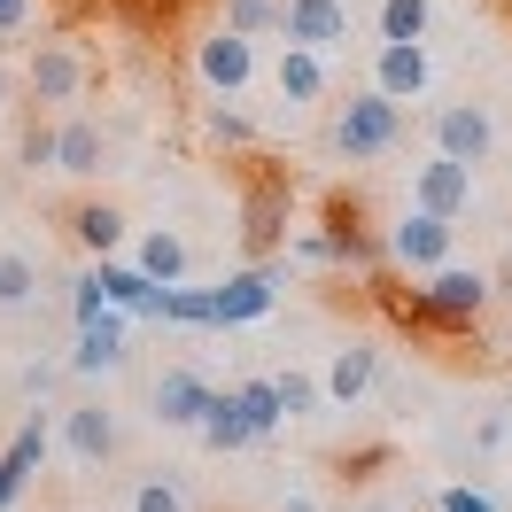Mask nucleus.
I'll use <instances>...</instances> for the list:
<instances>
[{"label":"nucleus","mask_w":512,"mask_h":512,"mask_svg":"<svg viewBox=\"0 0 512 512\" xmlns=\"http://www.w3.org/2000/svg\"><path fill=\"white\" fill-rule=\"evenodd\" d=\"M396 148H404V101H388L381 86L334 101V117H326V156L381 163V156H396Z\"/></svg>","instance_id":"nucleus-1"},{"label":"nucleus","mask_w":512,"mask_h":512,"mask_svg":"<svg viewBox=\"0 0 512 512\" xmlns=\"http://www.w3.org/2000/svg\"><path fill=\"white\" fill-rule=\"evenodd\" d=\"M419 311L435 326H474L489 311V272L481 264H435V272H419Z\"/></svg>","instance_id":"nucleus-2"},{"label":"nucleus","mask_w":512,"mask_h":512,"mask_svg":"<svg viewBox=\"0 0 512 512\" xmlns=\"http://www.w3.org/2000/svg\"><path fill=\"white\" fill-rule=\"evenodd\" d=\"M194 86L202 94H225V101H241L256 86V39H241V32H225V24H210V32L194 39Z\"/></svg>","instance_id":"nucleus-3"},{"label":"nucleus","mask_w":512,"mask_h":512,"mask_svg":"<svg viewBox=\"0 0 512 512\" xmlns=\"http://www.w3.org/2000/svg\"><path fill=\"white\" fill-rule=\"evenodd\" d=\"M427 140H435V156H450V163H489L497 156V117H489V101H443V109L427 117Z\"/></svg>","instance_id":"nucleus-4"},{"label":"nucleus","mask_w":512,"mask_h":512,"mask_svg":"<svg viewBox=\"0 0 512 512\" xmlns=\"http://www.w3.org/2000/svg\"><path fill=\"white\" fill-rule=\"evenodd\" d=\"M24 86H32L39 109H70V101L86 94V47H78V39H32Z\"/></svg>","instance_id":"nucleus-5"},{"label":"nucleus","mask_w":512,"mask_h":512,"mask_svg":"<svg viewBox=\"0 0 512 512\" xmlns=\"http://www.w3.org/2000/svg\"><path fill=\"white\" fill-rule=\"evenodd\" d=\"M450 241H458V218H435V210H404V218L388 225L381 256H388V264H404V272H435V264H450Z\"/></svg>","instance_id":"nucleus-6"},{"label":"nucleus","mask_w":512,"mask_h":512,"mask_svg":"<svg viewBox=\"0 0 512 512\" xmlns=\"http://www.w3.org/2000/svg\"><path fill=\"white\" fill-rule=\"evenodd\" d=\"M280 39L311 47V55L350 47V0H280Z\"/></svg>","instance_id":"nucleus-7"},{"label":"nucleus","mask_w":512,"mask_h":512,"mask_svg":"<svg viewBox=\"0 0 512 512\" xmlns=\"http://www.w3.org/2000/svg\"><path fill=\"white\" fill-rule=\"evenodd\" d=\"M373 86L388 101H419L435 86V55H427V39H373Z\"/></svg>","instance_id":"nucleus-8"},{"label":"nucleus","mask_w":512,"mask_h":512,"mask_svg":"<svg viewBox=\"0 0 512 512\" xmlns=\"http://www.w3.org/2000/svg\"><path fill=\"white\" fill-rule=\"evenodd\" d=\"M412 210H435V218H466L474 210V163L427 156L412 171Z\"/></svg>","instance_id":"nucleus-9"},{"label":"nucleus","mask_w":512,"mask_h":512,"mask_svg":"<svg viewBox=\"0 0 512 512\" xmlns=\"http://www.w3.org/2000/svg\"><path fill=\"white\" fill-rule=\"evenodd\" d=\"M47 450H55V427H47V419H24V427H16V443L0 450V512H16V497H24L32 474L47 466Z\"/></svg>","instance_id":"nucleus-10"},{"label":"nucleus","mask_w":512,"mask_h":512,"mask_svg":"<svg viewBox=\"0 0 512 512\" xmlns=\"http://www.w3.org/2000/svg\"><path fill=\"white\" fill-rule=\"evenodd\" d=\"M326 86H334V78H326V55H311V47H280V63H272V94H280L288 117L319 109Z\"/></svg>","instance_id":"nucleus-11"},{"label":"nucleus","mask_w":512,"mask_h":512,"mask_svg":"<svg viewBox=\"0 0 512 512\" xmlns=\"http://www.w3.org/2000/svg\"><path fill=\"white\" fill-rule=\"evenodd\" d=\"M272 272H233L225 288H202V303H210V326H249L272 311Z\"/></svg>","instance_id":"nucleus-12"},{"label":"nucleus","mask_w":512,"mask_h":512,"mask_svg":"<svg viewBox=\"0 0 512 512\" xmlns=\"http://www.w3.org/2000/svg\"><path fill=\"white\" fill-rule=\"evenodd\" d=\"M63 450L78 466H109V458H117V412H109V404H70L63 412Z\"/></svg>","instance_id":"nucleus-13"},{"label":"nucleus","mask_w":512,"mask_h":512,"mask_svg":"<svg viewBox=\"0 0 512 512\" xmlns=\"http://www.w3.org/2000/svg\"><path fill=\"white\" fill-rule=\"evenodd\" d=\"M125 365V311L101 303L94 319H78V350H70V373H117Z\"/></svg>","instance_id":"nucleus-14"},{"label":"nucleus","mask_w":512,"mask_h":512,"mask_svg":"<svg viewBox=\"0 0 512 512\" xmlns=\"http://www.w3.org/2000/svg\"><path fill=\"white\" fill-rule=\"evenodd\" d=\"M55 171L63 179H101L109 171V132L86 125V117H63L55 125Z\"/></svg>","instance_id":"nucleus-15"},{"label":"nucleus","mask_w":512,"mask_h":512,"mask_svg":"<svg viewBox=\"0 0 512 512\" xmlns=\"http://www.w3.org/2000/svg\"><path fill=\"white\" fill-rule=\"evenodd\" d=\"M210 396H218V388L202 381V373H187V365H171V373H163L156 381V419L163 427H202V412H210Z\"/></svg>","instance_id":"nucleus-16"},{"label":"nucleus","mask_w":512,"mask_h":512,"mask_svg":"<svg viewBox=\"0 0 512 512\" xmlns=\"http://www.w3.org/2000/svg\"><path fill=\"white\" fill-rule=\"evenodd\" d=\"M132 264L156 280V288H179L194 272V249H187V233H171V225H148L140 241H132Z\"/></svg>","instance_id":"nucleus-17"},{"label":"nucleus","mask_w":512,"mask_h":512,"mask_svg":"<svg viewBox=\"0 0 512 512\" xmlns=\"http://www.w3.org/2000/svg\"><path fill=\"white\" fill-rule=\"evenodd\" d=\"M373 373H381V350H373V342H350V350H334V365H326V381H319V396L334 404V412H350L357 396L373 388Z\"/></svg>","instance_id":"nucleus-18"},{"label":"nucleus","mask_w":512,"mask_h":512,"mask_svg":"<svg viewBox=\"0 0 512 512\" xmlns=\"http://www.w3.org/2000/svg\"><path fill=\"white\" fill-rule=\"evenodd\" d=\"M94 288H101V303H109V311H140V319H156V280H148V272H140V264H117V256H101V272H94Z\"/></svg>","instance_id":"nucleus-19"},{"label":"nucleus","mask_w":512,"mask_h":512,"mask_svg":"<svg viewBox=\"0 0 512 512\" xmlns=\"http://www.w3.org/2000/svg\"><path fill=\"white\" fill-rule=\"evenodd\" d=\"M70 241H78L86 256H117L132 241V225H125L117 202H78V210H70Z\"/></svg>","instance_id":"nucleus-20"},{"label":"nucleus","mask_w":512,"mask_h":512,"mask_svg":"<svg viewBox=\"0 0 512 512\" xmlns=\"http://www.w3.org/2000/svg\"><path fill=\"white\" fill-rule=\"evenodd\" d=\"M194 435H202L210 450H249V443H256V427H249V412L233 404V388H218V396H210V412H202V427H194Z\"/></svg>","instance_id":"nucleus-21"},{"label":"nucleus","mask_w":512,"mask_h":512,"mask_svg":"<svg viewBox=\"0 0 512 512\" xmlns=\"http://www.w3.org/2000/svg\"><path fill=\"white\" fill-rule=\"evenodd\" d=\"M435 0H373V39H427Z\"/></svg>","instance_id":"nucleus-22"},{"label":"nucleus","mask_w":512,"mask_h":512,"mask_svg":"<svg viewBox=\"0 0 512 512\" xmlns=\"http://www.w3.org/2000/svg\"><path fill=\"white\" fill-rule=\"evenodd\" d=\"M202 140H210V148H249L256 125H249V117H241L225 94H202Z\"/></svg>","instance_id":"nucleus-23"},{"label":"nucleus","mask_w":512,"mask_h":512,"mask_svg":"<svg viewBox=\"0 0 512 512\" xmlns=\"http://www.w3.org/2000/svg\"><path fill=\"white\" fill-rule=\"evenodd\" d=\"M39 303V264L24 249H0V311H32Z\"/></svg>","instance_id":"nucleus-24"},{"label":"nucleus","mask_w":512,"mask_h":512,"mask_svg":"<svg viewBox=\"0 0 512 512\" xmlns=\"http://www.w3.org/2000/svg\"><path fill=\"white\" fill-rule=\"evenodd\" d=\"M218 24L241 39H280V0H225Z\"/></svg>","instance_id":"nucleus-25"},{"label":"nucleus","mask_w":512,"mask_h":512,"mask_svg":"<svg viewBox=\"0 0 512 512\" xmlns=\"http://www.w3.org/2000/svg\"><path fill=\"white\" fill-rule=\"evenodd\" d=\"M233 404L249 412V427H256V435H272V427L288 419V412H280V388H272V381H241V388H233Z\"/></svg>","instance_id":"nucleus-26"},{"label":"nucleus","mask_w":512,"mask_h":512,"mask_svg":"<svg viewBox=\"0 0 512 512\" xmlns=\"http://www.w3.org/2000/svg\"><path fill=\"white\" fill-rule=\"evenodd\" d=\"M125 512H187V489H179L171 474H148V481H132Z\"/></svg>","instance_id":"nucleus-27"},{"label":"nucleus","mask_w":512,"mask_h":512,"mask_svg":"<svg viewBox=\"0 0 512 512\" xmlns=\"http://www.w3.org/2000/svg\"><path fill=\"white\" fill-rule=\"evenodd\" d=\"M272 388H280V412H288V419H311V412H319V404H326L311 373H280V381H272Z\"/></svg>","instance_id":"nucleus-28"},{"label":"nucleus","mask_w":512,"mask_h":512,"mask_svg":"<svg viewBox=\"0 0 512 512\" xmlns=\"http://www.w3.org/2000/svg\"><path fill=\"white\" fill-rule=\"evenodd\" d=\"M435 512H497V497L474 489V481H443V489H435Z\"/></svg>","instance_id":"nucleus-29"},{"label":"nucleus","mask_w":512,"mask_h":512,"mask_svg":"<svg viewBox=\"0 0 512 512\" xmlns=\"http://www.w3.org/2000/svg\"><path fill=\"white\" fill-rule=\"evenodd\" d=\"M39 24V0H0V39H24Z\"/></svg>","instance_id":"nucleus-30"},{"label":"nucleus","mask_w":512,"mask_h":512,"mask_svg":"<svg viewBox=\"0 0 512 512\" xmlns=\"http://www.w3.org/2000/svg\"><path fill=\"white\" fill-rule=\"evenodd\" d=\"M24 163H39V171H55V132H32V140H24Z\"/></svg>","instance_id":"nucleus-31"},{"label":"nucleus","mask_w":512,"mask_h":512,"mask_svg":"<svg viewBox=\"0 0 512 512\" xmlns=\"http://www.w3.org/2000/svg\"><path fill=\"white\" fill-rule=\"evenodd\" d=\"M280 512H319V505H311V497H288V505H280Z\"/></svg>","instance_id":"nucleus-32"},{"label":"nucleus","mask_w":512,"mask_h":512,"mask_svg":"<svg viewBox=\"0 0 512 512\" xmlns=\"http://www.w3.org/2000/svg\"><path fill=\"white\" fill-rule=\"evenodd\" d=\"M0 117H8V70H0Z\"/></svg>","instance_id":"nucleus-33"},{"label":"nucleus","mask_w":512,"mask_h":512,"mask_svg":"<svg viewBox=\"0 0 512 512\" xmlns=\"http://www.w3.org/2000/svg\"><path fill=\"white\" fill-rule=\"evenodd\" d=\"M357 512H396V505H357Z\"/></svg>","instance_id":"nucleus-34"}]
</instances>
